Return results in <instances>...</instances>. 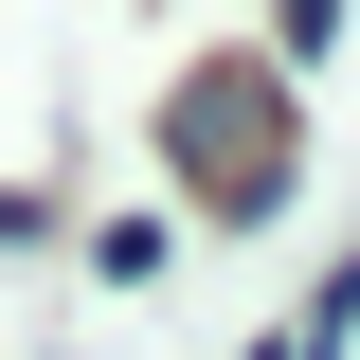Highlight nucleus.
<instances>
[{"label":"nucleus","mask_w":360,"mask_h":360,"mask_svg":"<svg viewBox=\"0 0 360 360\" xmlns=\"http://www.w3.org/2000/svg\"><path fill=\"white\" fill-rule=\"evenodd\" d=\"M162 162H180V198L217 234H270L288 198H307V127H288V72L270 54H217V72L162 108Z\"/></svg>","instance_id":"obj_1"},{"label":"nucleus","mask_w":360,"mask_h":360,"mask_svg":"<svg viewBox=\"0 0 360 360\" xmlns=\"http://www.w3.org/2000/svg\"><path fill=\"white\" fill-rule=\"evenodd\" d=\"M342 54V0H270V72H324Z\"/></svg>","instance_id":"obj_2"}]
</instances>
